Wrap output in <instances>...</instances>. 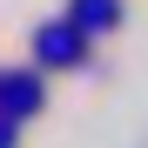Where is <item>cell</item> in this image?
<instances>
[{"label": "cell", "mask_w": 148, "mask_h": 148, "mask_svg": "<svg viewBox=\"0 0 148 148\" xmlns=\"http://www.w3.org/2000/svg\"><path fill=\"white\" fill-rule=\"evenodd\" d=\"M0 148H14V135H7V128H0Z\"/></svg>", "instance_id": "obj_3"}, {"label": "cell", "mask_w": 148, "mask_h": 148, "mask_svg": "<svg viewBox=\"0 0 148 148\" xmlns=\"http://www.w3.org/2000/svg\"><path fill=\"white\" fill-rule=\"evenodd\" d=\"M0 101H7V108H20V114H27V108L40 101V88H34V74H20V81H0Z\"/></svg>", "instance_id": "obj_2"}, {"label": "cell", "mask_w": 148, "mask_h": 148, "mask_svg": "<svg viewBox=\"0 0 148 148\" xmlns=\"http://www.w3.org/2000/svg\"><path fill=\"white\" fill-rule=\"evenodd\" d=\"M40 54L47 61H81V27H40Z\"/></svg>", "instance_id": "obj_1"}]
</instances>
